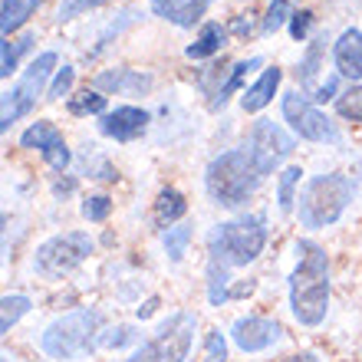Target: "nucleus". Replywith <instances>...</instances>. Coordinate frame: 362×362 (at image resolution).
Returning a JSON list of instances; mask_svg holds the SVG:
<instances>
[{
  "instance_id": "21",
  "label": "nucleus",
  "mask_w": 362,
  "mask_h": 362,
  "mask_svg": "<svg viewBox=\"0 0 362 362\" xmlns=\"http://www.w3.org/2000/svg\"><path fill=\"white\" fill-rule=\"evenodd\" d=\"M260 63H264V59H260V57H250V59H244V63H234V66H230V76H228V83H224V86L218 89V95H214V103H211V105H214V109H221V105L228 103L230 95H234L240 86H244V79H247V73H250V69H257Z\"/></svg>"
},
{
  "instance_id": "26",
  "label": "nucleus",
  "mask_w": 362,
  "mask_h": 362,
  "mask_svg": "<svg viewBox=\"0 0 362 362\" xmlns=\"http://www.w3.org/2000/svg\"><path fill=\"white\" fill-rule=\"evenodd\" d=\"M69 112L73 115H99L105 112V95L103 93H83L76 99H69Z\"/></svg>"
},
{
  "instance_id": "9",
  "label": "nucleus",
  "mask_w": 362,
  "mask_h": 362,
  "mask_svg": "<svg viewBox=\"0 0 362 362\" xmlns=\"http://www.w3.org/2000/svg\"><path fill=\"white\" fill-rule=\"evenodd\" d=\"M250 158L257 162L260 175H270L286 155L293 152V139L274 122V119H260L250 132Z\"/></svg>"
},
{
  "instance_id": "8",
  "label": "nucleus",
  "mask_w": 362,
  "mask_h": 362,
  "mask_svg": "<svg viewBox=\"0 0 362 362\" xmlns=\"http://www.w3.org/2000/svg\"><path fill=\"white\" fill-rule=\"evenodd\" d=\"M53 66H57V53H40V57L30 63V69L23 73V79H20L17 86L10 89V93H4V112H0V129H4V132L17 122L20 115H27L30 109L37 105Z\"/></svg>"
},
{
  "instance_id": "39",
  "label": "nucleus",
  "mask_w": 362,
  "mask_h": 362,
  "mask_svg": "<svg viewBox=\"0 0 362 362\" xmlns=\"http://www.w3.org/2000/svg\"><path fill=\"white\" fill-rule=\"evenodd\" d=\"M286 362H320L313 353H300V356H293V359H286Z\"/></svg>"
},
{
  "instance_id": "36",
  "label": "nucleus",
  "mask_w": 362,
  "mask_h": 362,
  "mask_svg": "<svg viewBox=\"0 0 362 362\" xmlns=\"http://www.w3.org/2000/svg\"><path fill=\"white\" fill-rule=\"evenodd\" d=\"M333 93H336V79H326V86H320L316 89V103H326V99H333Z\"/></svg>"
},
{
  "instance_id": "19",
  "label": "nucleus",
  "mask_w": 362,
  "mask_h": 362,
  "mask_svg": "<svg viewBox=\"0 0 362 362\" xmlns=\"http://www.w3.org/2000/svg\"><path fill=\"white\" fill-rule=\"evenodd\" d=\"M40 4H43V0H4V10H0V30H4V37H10L13 30L23 27L27 17Z\"/></svg>"
},
{
  "instance_id": "32",
  "label": "nucleus",
  "mask_w": 362,
  "mask_h": 362,
  "mask_svg": "<svg viewBox=\"0 0 362 362\" xmlns=\"http://www.w3.org/2000/svg\"><path fill=\"white\" fill-rule=\"evenodd\" d=\"M103 4H109V0H63L57 10V20L63 23V20H73V17H79V13H86V10L103 7Z\"/></svg>"
},
{
  "instance_id": "6",
  "label": "nucleus",
  "mask_w": 362,
  "mask_h": 362,
  "mask_svg": "<svg viewBox=\"0 0 362 362\" xmlns=\"http://www.w3.org/2000/svg\"><path fill=\"white\" fill-rule=\"evenodd\" d=\"M194 329H198V316L181 310L165 320L155 336L145 346H139L125 362H185L194 346Z\"/></svg>"
},
{
  "instance_id": "22",
  "label": "nucleus",
  "mask_w": 362,
  "mask_h": 362,
  "mask_svg": "<svg viewBox=\"0 0 362 362\" xmlns=\"http://www.w3.org/2000/svg\"><path fill=\"white\" fill-rule=\"evenodd\" d=\"M30 296L23 293H7L0 300V333H10V326H17V320L23 313H30Z\"/></svg>"
},
{
  "instance_id": "30",
  "label": "nucleus",
  "mask_w": 362,
  "mask_h": 362,
  "mask_svg": "<svg viewBox=\"0 0 362 362\" xmlns=\"http://www.w3.org/2000/svg\"><path fill=\"white\" fill-rule=\"evenodd\" d=\"M204 362H228V339L221 329H211L204 336Z\"/></svg>"
},
{
  "instance_id": "1",
  "label": "nucleus",
  "mask_w": 362,
  "mask_h": 362,
  "mask_svg": "<svg viewBox=\"0 0 362 362\" xmlns=\"http://www.w3.org/2000/svg\"><path fill=\"white\" fill-rule=\"evenodd\" d=\"M296 254L300 264L290 276V310L296 323L320 326L329 310V257L313 240H296Z\"/></svg>"
},
{
  "instance_id": "27",
  "label": "nucleus",
  "mask_w": 362,
  "mask_h": 362,
  "mask_svg": "<svg viewBox=\"0 0 362 362\" xmlns=\"http://www.w3.org/2000/svg\"><path fill=\"white\" fill-rule=\"evenodd\" d=\"M336 109H339V115H343V119H353V122H362V83H359V86H353L346 95H339V103H336Z\"/></svg>"
},
{
  "instance_id": "38",
  "label": "nucleus",
  "mask_w": 362,
  "mask_h": 362,
  "mask_svg": "<svg viewBox=\"0 0 362 362\" xmlns=\"http://www.w3.org/2000/svg\"><path fill=\"white\" fill-rule=\"evenodd\" d=\"M155 313V300H148L145 306H139V320H145V316H152Z\"/></svg>"
},
{
  "instance_id": "23",
  "label": "nucleus",
  "mask_w": 362,
  "mask_h": 362,
  "mask_svg": "<svg viewBox=\"0 0 362 362\" xmlns=\"http://www.w3.org/2000/svg\"><path fill=\"white\" fill-rule=\"evenodd\" d=\"M30 43H33V37H23V40H4L0 43V76L10 79L13 73H17V59L20 53H27Z\"/></svg>"
},
{
  "instance_id": "20",
  "label": "nucleus",
  "mask_w": 362,
  "mask_h": 362,
  "mask_svg": "<svg viewBox=\"0 0 362 362\" xmlns=\"http://www.w3.org/2000/svg\"><path fill=\"white\" fill-rule=\"evenodd\" d=\"M224 37H228V33H224V27H221V23H204L201 37L188 47V57L191 59L214 57V53H221V49H224Z\"/></svg>"
},
{
  "instance_id": "25",
  "label": "nucleus",
  "mask_w": 362,
  "mask_h": 362,
  "mask_svg": "<svg viewBox=\"0 0 362 362\" xmlns=\"http://www.w3.org/2000/svg\"><path fill=\"white\" fill-rule=\"evenodd\" d=\"M162 244H165V254H168V260H172V264H178V260L185 257L188 244H191V228H185V224H178V228H168L162 234Z\"/></svg>"
},
{
  "instance_id": "2",
  "label": "nucleus",
  "mask_w": 362,
  "mask_h": 362,
  "mask_svg": "<svg viewBox=\"0 0 362 362\" xmlns=\"http://www.w3.org/2000/svg\"><path fill=\"white\" fill-rule=\"evenodd\" d=\"M260 178L264 175H260L257 162L250 158V152L247 148H238V152L218 155L208 165L204 185H208V194L214 198V204H221V208H240L257 191Z\"/></svg>"
},
{
  "instance_id": "31",
  "label": "nucleus",
  "mask_w": 362,
  "mask_h": 362,
  "mask_svg": "<svg viewBox=\"0 0 362 362\" xmlns=\"http://www.w3.org/2000/svg\"><path fill=\"white\" fill-rule=\"evenodd\" d=\"M323 43H326V40H316L313 47H310V53H306L303 66H300V83H303L306 89H313V79H316V63H320V57H323Z\"/></svg>"
},
{
  "instance_id": "11",
  "label": "nucleus",
  "mask_w": 362,
  "mask_h": 362,
  "mask_svg": "<svg viewBox=\"0 0 362 362\" xmlns=\"http://www.w3.org/2000/svg\"><path fill=\"white\" fill-rule=\"evenodd\" d=\"M20 145L23 148H40V155L47 158L53 172H66L69 168V148L63 142V132L53 122H33L27 132L20 135Z\"/></svg>"
},
{
  "instance_id": "17",
  "label": "nucleus",
  "mask_w": 362,
  "mask_h": 362,
  "mask_svg": "<svg viewBox=\"0 0 362 362\" xmlns=\"http://www.w3.org/2000/svg\"><path fill=\"white\" fill-rule=\"evenodd\" d=\"M276 86H280V69H267L264 76L254 83V86L244 93V99H240V105H244V112H260L264 105L274 99V93H276Z\"/></svg>"
},
{
  "instance_id": "18",
  "label": "nucleus",
  "mask_w": 362,
  "mask_h": 362,
  "mask_svg": "<svg viewBox=\"0 0 362 362\" xmlns=\"http://www.w3.org/2000/svg\"><path fill=\"white\" fill-rule=\"evenodd\" d=\"M185 211H188L185 194H181V191H175V188H165L162 194H158V201H155V224L168 230L175 221L185 218Z\"/></svg>"
},
{
  "instance_id": "3",
  "label": "nucleus",
  "mask_w": 362,
  "mask_h": 362,
  "mask_svg": "<svg viewBox=\"0 0 362 362\" xmlns=\"http://www.w3.org/2000/svg\"><path fill=\"white\" fill-rule=\"evenodd\" d=\"M99 326H103L99 310H73L43 329L40 349L57 362H79L93 346H99V336H103Z\"/></svg>"
},
{
  "instance_id": "10",
  "label": "nucleus",
  "mask_w": 362,
  "mask_h": 362,
  "mask_svg": "<svg viewBox=\"0 0 362 362\" xmlns=\"http://www.w3.org/2000/svg\"><path fill=\"white\" fill-rule=\"evenodd\" d=\"M284 119L293 125V132L306 142H336V125L320 109L306 103V95L290 93L284 95Z\"/></svg>"
},
{
  "instance_id": "12",
  "label": "nucleus",
  "mask_w": 362,
  "mask_h": 362,
  "mask_svg": "<svg viewBox=\"0 0 362 362\" xmlns=\"http://www.w3.org/2000/svg\"><path fill=\"white\" fill-rule=\"evenodd\" d=\"M280 336H284L280 323L264 320V316H240L238 323L230 326V339L240 353H264V349L280 343Z\"/></svg>"
},
{
  "instance_id": "33",
  "label": "nucleus",
  "mask_w": 362,
  "mask_h": 362,
  "mask_svg": "<svg viewBox=\"0 0 362 362\" xmlns=\"http://www.w3.org/2000/svg\"><path fill=\"white\" fill-rule=\"evenodd\" d=\"M73 79H76V73H73V66H63L57 73V79H53V86H49V99H63V95L69 93V86H73Z\"/></svg>"
},
{
  "instance_id": "5",
  "label": "nucleus",
  "mask_w": 362,
  "mask_h": 362,
  "mask_svg": "<svg viewBox=\"0 0 362 362\" xmlns=\"http://www.w3.org/2000/svg\"><path fill=\"white\" fill-rule=\"evenodd\" d=\"M349 201H353V185L346 175H316L313 181H306L300 194V224L310 230L329 228L343 218Z\"/></svg>"
},
{
  "instance_id": "15",
  "label": "nucleus",
  "mask_w": 362,
  "mask_h": 362,
  "mask_svg": "<svg viewBox=\"0 0 362 362\" xmlns=\"http://www.w3.org/2000/svg\"><path fill=\"white\" fill-rule=\"evenodd\" d=\"M336 69L346 79H362V33L359 30H346L333 47Z\"/></svg>"
},
{
  "instance_id": "28",
  "label": "nucleus",
  "mask_w": 362,
  "mask_h": 362,
  "mask_svg": "<svg viewBox=\"0 0 362 362\" xmlns=\"http://www.w3.org/2000/svg\"><path fill=\"white\" fill-rule=\"evenodd\" d=\"M109 214H112V198H109V194H93V198L83 201V218L86 221L99 224V221H105Z\"/></svg>"
},
{
  "instance_id": "14",
  "label": "nucleus",
  "mask_w": 362,
  "mask_h": 362,
  "mask_svg": "<svg viewBox=\"0 0 362 362\" xmlns=\"http://www.w3.org/2000/svg\"><path fill=\"white\" fill-rule=\"evenodd\" d=\"M95 89L99 93H115V95H145L152 89V76L135 73V69H109L95 76Z\"/></svg>"
},
{
  "instance_id": "16",
  "label": "nucleus",
  "mask_w": 362,
  "mask_h": 362,
  "mask_svg": "<svg viewBox=\"0 0 362 362\" xmlns=\"http://www.w3.org/2000/svg\"><path fill=\"white\" fill-rule=\"evenodd\" d=\"M211 7V0H152V10L158 17L172 20L178 27H194L201 17H204V10Z\"/></svg>"
},
{
  "instance_id": "37",
  "label": "nucleus",
  "mask_w": 362,
  "mask_h": 362,
  "mask_svg": "<svg viewBox=\"0 0 362 362\" xmlns=\"http://www.w3.org/2000/svg\"><path fill=\"white\" fill-rule=\"evenodd\" d=\"M234 33H240V37H244V33H250V20H244V17L234 20Z\"/></svg>"
},
{
  "instance_id": "35",
  "label": "nucleus",
  "mask_w": 362,
  "mask_h": 362,
  "mask_svg": "<svg viewBox=\"0 0 362 362\" xmlns=\"http://www.w3.org/2000/svg\"><path fill=\"white\" fill-rule=\"evenodd\" d=\"M310 23H313V13H310V10L293 13V17H290V33H293V40H303L306 33H310Z\"/></svg>"
},
{
  "instance_id": "24",
  "label": "nucleus",
  "mask_w": 362,
  "mask_h": 362,
  "mask_svg": "<svg viewBox=\"0 0 362 362\" xmlns=\"http://www.w3.org/2000/svg\"><path fill=\"white\" fill-rule=\"evenodd\" d=\"M303 178V168L300 165H290L284 175H280V185H276V201H280V211H290L296 201V185Z\"/></svg>"
},
{
  "instance_id": "34",
  "label": "nucleus",
  "mask_w": 362,
  "mask_h": 362,
  "mask_svg": "<svg viewBox=\"0 0 362 362\" xmlns=\"http://www.w3.org/2000/svg\"><path fill=\"white\" fill-rule=\"evenodd\" d=\"M132 339V326H115L109 329V336H99V346H109V349H119Z\"/></svg>"
},
{
  "instance_id": "13",
  "label": "nucleus",
  "mask_w": 362,
  "mask_h": 362,
  "mask_svg": "<svg viewBox=\"0 0 362 362\" xmlns=\"http://www.w3.org/2000/svg\"><path fill=\"white\" fill-rule=\"evenodd\" d=\"M103 135L115 139V142H132L148 129V112L145 109H135V105H119L115 112H105L103 122H99Z\"/></svg>"
},
{
  "instance_id": "29",
  "label": "nucleus",
  "mask_w": 362,
  "mask_h": 362,
  "mask_svg": "<svg viewBox=\"0 0 362 362\" xmlns=\"http://www.w3.org/2000/svg\"><path fill=\"white\" fill-rule=\"evenodd\" d=\"M290 10H293V0H274V4H270V10H267V20H264V30H267V33H276L286 20L293 17Z\"/></svg>"
},
{
  "instance_id": "4",
  "label": "nucleus",
  "mask_w": 362,
  "mask_h": 362,
  "mask_svg": "<svg viewBox=\"0 0 362 362\" xmlns=\"http://www.w3.org/2000/svg\"><path fill=\"white\" fill-rule=\"evenodd\" d=\"M267 247V228L264 218H234L221 224L211 238V260L224 264V267H247L264 254Z\"/></svg>"
},
{
  "instance_id": "7",
  "label": "nucleus",
  "mask_w": 362,
  "mask_h": 362,
  "mask_svg": "<svg viewBox=\"0 0 362 362\" xmlns=\"http://www.w3.org/2000/svg\"><path fill=\"white\" fill-rule=\"evenodd\" d=\"M89 254H93V238L86 230H66V234H57L47 244H40L33 267L43 276H66L76 267H83Z\"/></svg>"
},
{
  "instance_id": "40",
  "label": "nucleus",
  "mask_w": 362,
  "mask_h": 362,
  "mask_svg": "<svg viewBox=\"0 0 362 362\" xmlns=\"http://www.w3.org/2000/svg\"><path fill=\"white\" fill-rule=\"evenodd\" d=\"M4 362H10V356H4Z\"/></svg>"
}]
</instances>
